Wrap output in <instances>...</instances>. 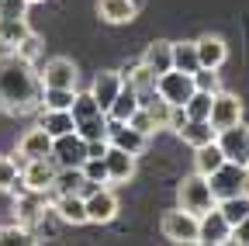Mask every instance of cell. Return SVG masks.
<instances>
[{
    "mask_svg": "<svg viewBox=\"0 0 249 246\" xmlns=\"http://www.w3.org/2000/svg\"><path fill=\"white\" fill-rule=\"evenodd\" d=\"M42 104V76L35 63L21 59L14 49L0 56V111L7 114H28Z\"/></svg>",
    "mask_w": 249,
    "mask_h": 246,
    "instance_id": "1",
    "label": "cell"
},
{
    "mask_svg": "<svg viewBox=\"0 0 249 246\" xmlns=\"http://www.w3.org/2000/svg\"><path fill=\"white\" fill-rule=\"evenodd\" d=\"M177 198H180V208L191 211V215H204V211L214 208V194H211V188H208V177L197 173V170H194L191 177L180 180Z\"/></svg>",
    "mask_w": 249,
    "mask_h": 246,
    "instance_id": "2",
    "label": "cell"
},
{
    "mask_svg": "<svg viewBox=\"0 0 249 246\" xmlns=\"http://www.w3.org/2000/svg\"><path fill=\"white\" fill-rule=\"evenodd\" d=\"M214 142H218V149H222V156L229 163H242V167L249 163V125L246 121H235L229 129H218Z\"/></svg>",
    "mask_w": 249,
    "mask_h": 246,
    "instance_id": "3",
    "label": "cell"
},
{
    "mask_svg": "<svg viewBox=\"0 0 249 246\" xmlns=\"http://www.w3.org/2000/svg\"><path fill=\"white\" fill-rule=\"evenodd\" d=\"M156 90H160V97L170 101L173 108H183L194 94V76L183 73V70H166L156 76Z\"/></svg>",
    "mask_w": 249,
    "mask_h": 246,
    "instance_id": "4",
    "label": "cell"
},
{
    "mask_svg": "<svg viewBox=\"0 0 249 246\" xmlns=\"http://www.w3.org/2000/svg\"><path fill=\"white\" fill-rule=\"evenodd\" d=\"M242 180H246V167L242 163H222L214 173H208V188L214 194V201H225V198H235L242 194Z\"/></svg>",
    "mask_w": 249,
    "mask_h": 246,
    "instance_id": "5",
    "label": "cell"
},
{
    "mask_svg": "<svg viewBox=\"0 0 249 246\" xmlns=\"http://www.w3.org/2000/svg\"><path fill=\"white\" fill-rule=\"evenodd\" d=\"M160 229H163V236L170 243H197V215L183 211V208L166 211L160 219Z\"/></svg>",
    "mask_w": 249,
    "mask_h": 246,
    "instance_id": "6",
    "label": "cell"
},
{
    "mask_svg": "<svg viewBox=\"0 0 249 246\" xmlns=\"http://www.w3.org/2000/svg\"><path fill=\"white\" fill-rule=\"evenodd\" d=\"M49 156H52L55 167H80V163L87 160V139H80L76 129L66 132V135H55Z\"/></svg>",
    "mask_w": 249,
    "mask_h": 246,
    "instance_id": "7",
    "label": "cell"
},
{
    "mask_svg": "<svg viewBox=\"0 0 249 246\" xmlns=\"http://www.w3.org/2000/svg\"><path fill=\"white\" fill-rule=\"evenodd\" d=\"M83 205H87V222L107 226V222L118 219V194L107 188V184H101V188L93 191V194H87Z\"/></svg>",
    "mask_w": 249,
    "mask_h": 246,
    "instance_id": "8",
    "label": "cell"
},
{
    "mask_svg": "<svg viewBox=\"0 0 249 246\" xmlns=\"http://www.w3.org/2000/svg\"><path fill=\"white\" fill-rule=\"evenodd\" d=\"M55 163L52 156H42V160H28L21 167V184L24 191H38V194H49L52 191V180H55Z\"/></svg>",
    "mask_w": 249,
    "mask_h": 246,
    "instance_id": "9",
    "label": "cell"
},
{
    "mask_svg": "<svg viewBox=\"0 0 249 246\" xmlns=\"http://www.w3.org/2000/svg\"><path fill=\"white\" fill-rule=\"evenodd\" d=\"M107 142L118 146V149H124V152H132V156H142L145 146H149V135L139 132V129H132L128 121H111L107 118Z\"/></svg>",
    "mask_w": 249,
    "mask_h": 246,
    "instance_id": "10",
    "label": "cell"
},
{
    "mask_svg": "<svg viewBox=\"0 0 249 246\" xmlns=\"http://www.w3.org/2000/svg\"><path fill=\"white\" fill-rule=\"evenodd\" d=\"M197 243H208V246L232 243V226L225 222V215L218 211V208L197 215Z\"/></svg>",
    "mask_w": 249,
    "mask_h": 246,
    "instance_id": "11",
    "label": "cell"
},
{
    "mask_svg": "<svg viewBox=\"0 0 249 246\" xmlns=\"http://www.w3.org/2000/svg\"><path fill=\"white\" fill-rule=\"evenodd\" d=\"M208 121L214 129H229V125H235V121H242V101L235 94H229V90L211 94V114H208Z\"/></svg>",
    "mask_w": 249,
    "mask_h": 246,
    "instance_id": "12",
    "label": "cell"
},
{
    "mask_svg": "<svg viewBox=\"0 0 249 246\" xmlns=\"http://www.w3.org/2000/svg\"><path fill=\"white\" fill-rule=\"evenodd\" d=\"M38 76H42V87H70V90H76V83H80V70L73 66V59H66V56L49 59Z\"/></svg>",
    "mask_w": 249,
    "mask_h": 246,
    "instance_id": "13",
    "label": "cell"
},
{
    "mask_svg": "<svg viewBox=\"0 0 249 246\" xmlns=\"http://www.w3.org/2000/svg\"><path fill=\"white\" fill-rule=\"evenodd\" d=\"M104 167H107V180L111 184H128L135 177V156L124 152V149H118V146H107Z\"/></svg>",
    "mask_w": 249,
    "mask_h": 246,
    "instance_id": "14",
    "label": "cell"
},
{
    "mask_svg": "<svg viewBox=\"0 0 249 246\" xmlns=\"http://www.w3.org/2000/svg\"><path fill=\"white\" fill-rule=\"evenodd\" d=\"M121 87H124V76H121L118 70H104V73L93 76V83H90V97L101 104V111H107L111 101L118 97V90H121Z\"/></svg>",
    "mask_w": 249,
    "mask_h": 246,
    "instance_id": "15",
    "label": "cell"
},
{
    "mask_svg": "<svg viewBox=\"0 0 249 246\" xmlns=\"http://www.w3.org/2000/svg\"><path fill=\"white\" fill-rule=\"evenodd\" d=\"M49 211L59 222H66V226H87V205H83L80 194H55Z\"/></svg>",
    "mask_w": 249,
    "mask_h": 246,
    "instance_id": "16",
    "label": "cell"
},
{
    "mask_svg": "<svg viewBox=\"0 0 249 246\" xmlns=\"http://www.w3.org/2000/svg\"><path fill=\"white\" fill-rule=\"evenodd\" d=\"M18 198V219L14 222H21V226H28L31 232H35V222H42V215L49 211L45 208V194H38V191H21V194H14Z\"/></svg>",
    "mask_w": 249,
    "mask_h": 246,
    "instance_id": "17",
    "label": "cell"
},
{
    "mask_svg": "<svg viewBox=\"0 0 249 246\" xmlns=\"http://www.w3.org/2000/svg\"><path fill=\"white\" fill-rule=\"evenodd\" d=\"M145 0H97V14L107 24H128L139 11H142Z\"/></svg>",
    "mask_w": 249,
    "mask_h": 246,
    "instance_id": "18",
    "label": "cell"
},
{
    "mask_svg": "<svg viewBox=\"0 0 249 246\" xmlns=\"http://www.w3.org/2000/svg\"><path fill=\"white\" fill-rule=\"evenodd\" d=\"M18 152H21L24 160H42V156H49V152H52V135H49L42 125L28 129V132L21 135V142H18Z\"/></svg>",
    "mask_w": 249,
    "mask_h": 246,
    "instance_id": "19",
    "label": "cell"
},
{
    "mask_svg": "<svg viewBox=\"0 0 249 246\" xmlns=\"http://www.w3.org/2000/svg\"><path fill=\"white\" fill-rule=\"evenodd\" d=\"M194 49H197V63L201 66H211V70H218L229 59V45L218 38V35H201L194 42Z\"/></svg>",
    "mask_w": 249,
    "mask_h": 246,
    "instance_id": "20",
    "label": "cell"
},
{
    "mask_svg": "<svg viewBox=\"0 0 249 246\" xmlns=\"http://www.w3.org/2000/svg\"><path fill=\"white\" fill-rule=\"evenodd\" d=\"M139 63L145 66V70H152L156 76L160 73H166V70H173V42H152V45H145V52H142V59Z\"/></svg>",
    "mask_w": 249,
    "mask_h": 246,
    "instance_id": "21",
    "label": "cell"
},
{
    "mask_svg": "<svg viewBox=\"0 0 249 246\" xmlns=\"http://www.w3.org/2000/svg\"><path fill=\"white\" fill-rule=\"evenodd\" d=\"M191 149H201V146H208V142H214V135H218V129L211 125V121L204 118V121H194V118H187L183 121V129L177 132Z\"/></svg>",
    "mask_w": 249,
    "mask_h": 246,
    "instance_id": "22",
    "label": "cell"
},
{
    "mask_svg": "<svg viewBox=\"0 0 249 246\" xmlns=\"http://www.w3.org/2000/svg\"><path fill=\"white\" fill-rule=\"evenodd\" d=\"M139 108H142V104H139V94H135V90H132L128 83H124V87L118 90V97L111 101V108H107L104 114H107L111 121H128V118H132Z\"/></svg>",
    "mask_w": 249,
    "mask_h": 246,
    "instance_id": "23",
    "label": "cell"
},
{
    "mask_svg": "<svg viewBox=\"0 0 249 246\" xmlns=\"http://www.w3.org/2000/svg\"><path fill=\"white\" fill-rule=\"evenodd\" d=\"M28 35H31L28 18H0V45L4 49H18Z\"/></svg>",
    "mask_w": 249,
    "mask_h": 246,
    "instance_id": "24",
    "label": "cell"
},
{
    "mask_svg": "<svg viewBox=\"0 0 249 246\" xmlns=\"http://www.w3.org/2000/svg\"><path fill=\"white\" fill-rule=\"evenodd\" d=\"M42 114H38V125L55 139V135H66V132H73V114L70 111H52V108H38Z\"/></svg>",
    "mask_w": 249,
    "mask_h": 246,
    "instance_id": "25",
    "label": "cell"
},
{
    "mask_svg": "<svg viewBox=\"0 0 249 246\" xmlns=\"http://www.w3.org/2000/svg\"><path fill=\"white\" fill-rule=\"evenodd\" d=\"M225 163V156H222V149H218V142H208V146H201V149H194V167H197V173H214L218 167Z\"/></svg>",
    "mask_w": 249,
    "mask_h": 246,
    "instance_id": "26",
    "label": "cell"
},
{
    "mask_svg": "<svg viewBox=\"0 0 249 246\" xmlns=\"http://www.w3.org/2000/svg\"><path fill=\"white\" fill-rule=\"evenodd\" d=\"M73 97H76V90H70V87H42V104H38V108H52V111H70Z\"/></svg>",
    "mask_w": 249,
    "mask_h": 246,
    "instance_id": "27",
    "label": "cell"
},
{
    "mask_svg": "<svg viewBox=\"0 0 249 246\" xmlns=\"http://www.w3.org/2000/svg\"><path fill=\"white\" fill-rule=\"evenodd\" d=\"M0 191H11V194H21L24 191L21 167L14 163V156H0Z\"/></svg>",
    "mask_w": 249,
    "mask_h": 246,
    "instance_id": "28",
    "label": "cell"
},
{
    "mask_svg": "<svg viewBox=\"0 0 249 246\" xmlns=\"http://www.w3.org/2000/svg\"><path fill=\"white\" fill-rule=\"evenodd\" d=\"M80 184H83V170L80 167H59L55 180H52V191L55 194H76Z\"/></svg>",
    "mask_w": 249,
    "mask_h": 246,
    "instance_id": "29",
    "label": "cell"
},
{
    "mask_svg": "<svg viewBox=\"0 0 249 246\" xmlns=\"http://www.w3.org/2000/svg\"><path fill=\"white\" fill-rule=\"evenodd\" d=\"M214 208L225 215L229 226H235V222H242L246 215H249V198L246 194H235V198H225V201H214Z\"/></svg>",
    "mask_w": 249,
    "mask_h": 246,
    "instance_id": "30",
    "label": "cell"
},
{
    "mask_svg": "<svg viewBox=\"0 0 249 246\" xmlns=\"http://www.w3.org/2000/svg\"><path fill=\"white\" fill-rule=\"evenodd\" d=\"M38 243V236L31 232L28 226L14 222V226H0V246H31Z\"/></svg>",
    "mask_w": 249,
    "mask_h": 246,
    "instance_id": "31",
    "label": "cell"
},
{
    "mask_svg": "<svg viewBox=\"0 0 249 246\" xmlns=\"http://www.w3.org/2000/svg\"><path fill=\"white\" fill-rule=\"evenodd\" d=\"M201 63H197V49L194 42H173V70H183V73H194Z\"/></svg>",
    "mask_w": 249,
    "mask_h": 246,
    "instance_id": "32",
    "label": "cell"
},
{
    "mask_svg": "<svg viewBox=\"0 0 249 246\" xmlns=\"http://www.w3.org/2000/svg\"><path fill=\"white\" fill-rule=\"evenodd\" d=\"M183 111H187V118L204 121V118L211 114V94H204V90H194V94H191V101L183 104Z\"/></svg>",
    "mask_w": 249,
    "mask_h": 246,
    "instance_id": "33",
    "label": "cell"
},
{
    "mask_svg": "<svg viewBox=\"0 0 249 246\" xmlns=\"http://www.w3.org/2000/svg\"><path fill=\"white\" fill-rule=\"evenodd\" d=\"M191 76H194V90H204V94H218V90H222L218 70H211V66H197Z\"/></svg>",
    "mask_w": 249,
    "mask_h": 246,
    "instance_id": "34",
    "label": "cell"
},
{
    "mask_svg": "<svg viewBox=\"0 0 249 246\" xmlns=\"http://www.w3.org/2000/svg\"><path fill=\"white\" fill-rule=\"evenodd\" d=\"M142 108H145V111L152 114V121H156V129H166V125H170V114H173V104H170V101H163L160 94H156V97H152L149 104H142Z\"/></svg>",
    "mask_w": 249,
    "mask_h": 246,
    "instance_id": "35",
    "label": "cell"
},
{
    "mask_svg": "<svg viewBox=\"0 0 249 246\" xmlns=\"http://www.w3.org/2000/svg\"><path fill=\"white\" fill-rule=\"evenodd\" d=\"M80 170H83V177H87V180H93V184H111V180H107L104 156H87V160L80 163Z\"/></svg>",
    "mask_w": 249,
    "mask_h": 246,
    "instance_id": "36",
    "label": "cell"
},
{
    "mask_svg": "<svg viewBox=\"0 0 249 246\" xmlns=\"http://www.w3.org/2000/svg\"><path fill=\"white\" fill-rule=\"evenodd\" d=\"M14 52H18L21 59H28V63H35V59L42 56V38H38L35 32H31V35H28V38H24V42H21Z\"/></svg>",
    "mask_w": 249,
    "mask_h": 246,
    "instance_id": "37",
    "label": "cell"
},
{
    "mask_svg": "<svg viewBox=\"0 0 249 246\" xmlns=\"http://www.w3.org/2000/svg\"><path fill=\"white\" fill-rule=\"evenodd\" d=\"M128 125L132 129H139V132H145V135H152V132H160V129H156V121H152V114L145 111V108H139L132 118H128Z\"/></svg>",
    "mask_w": 249,
    "mask_h": 246,
    "instance_id": "38",
    "label": "cell"
},
{
    "mask_svg": "<svg viewBox=\"0 0 249 246\" xmlns=\"http://www.w3.org/2000/svg\"><path fill=\"white\" fill-rule=\"evenodd\" d=\"M28 0H0V18H28Z\"/></svg>",
    "mask_w": 249,
    "mask_h": 246,
    "instance_id": "39",
    "label": "cell"
},
{
    "mask_svg": "<svg viewBox=\"0 0 249 246\" xmlns=\"http://www.w3.org/2000/svg\"><path fill=\"white\" fill-rule=\"evenodd\" d=\"M232 243H242V246H249V215L242 222H235L232 226Z\"/></svg>",
    "mask_w": 249,
    "mask_h": 246,
    "instance_id": "40",
    "label": "cell"
},
{
    "mask_svg": "<svg viewBox=\"0 0 249 246\" xmlns=\"http://www.w3.org/2000/svg\"><path fill=\"white\" fill-rule=\"evenodd\" d=\"M183 121H187V111H183V108H173V114H170V125H166V129L180 132V129H183Z\"/></svg>",
    "mask_w": 249,
    "mask_h": 246,
    "instance_id": "41",
    "label": "cell"
},
{
    "mask_svg": "<svg viewBox=\"0 0 249 246\" xmlns=\"http://www.w3.org/2000/svg\"><path fill=\"white\" fill-rule=\"evenodd\" d=\"M242 194L249 198V170H246V180H242Z\"/></svg>",
    "mask_w": 249,
    "mask_h": 246,
    "instance_id": "42",
    "label": "cell"
},
{
    "mask_svg": "<svg viewBox=\"0 0 249 246\" xmlns=\"http://www.w3.org/2000/svg\"><path fill=\"white\" fill-rule=\"evenodd\" d=\"M28 4H42V0H28Z\"/></svg>",
    "mask_w": 249,
    "mask_h": 246,
    "instance_id": "43",
    "label": "cell"
},
{
    "mask_svg": "<svg viewBox=\"0 0 249 246\" xmlns=\"http://www.w3.org/2000/svg\"><path fill=\"white\" fill-rule=\"evenodd\" d=\"M246 170H249V163H246Z\"/></svg>",
    "mask_w": 249,
    "mask_h": 246,
    "instance_id": "44",
    "label": "cell"
}]
</instances>
